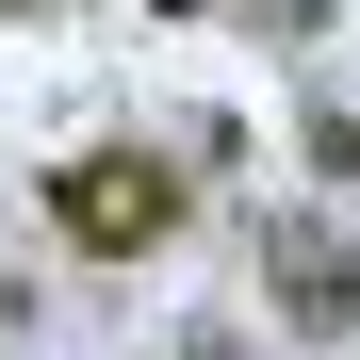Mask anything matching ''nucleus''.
<instances>
[{
    "instance_id": "nucleus-1",
    "label": "nucleus",
    "mask_w": 360,
    "mask_h": 360,
    "mask_svg": "<svg viewBox=\"0 0 360 360\" xmlns=\"http://www.w3.org/2000/svg\"><path fill=\"white\" fill-rule=\"evenodd\" d=\"M49 229H66L82 262H148L180 229V164L164 148H66L49 164Z\"/></svg>"
},
{
    "instance_id": "nucleus-2",
    "label": "nucleus",
    "mask_w": 360,
    "mask_h": 360,
    "mask_svg": "<svg viewBox=\"0 0 360 360\" xmlns=\"http://www.w3.org/2000/svg\"><path fill=\"white\" fill-rule=\"evenodd\" d=\"M278 311H295V328H344V311H360V278L311 246V229H278Z\"/></svg>"
},
{
    "instance_id": "nucleus-3",
    "label": "nucleus",
    "mask_w": 360,
    "mask_h": 360,
    "mask_svg": "<svg viewBox=\"0 0 360 360\" xmlns=\"http://www.w3.org/2000/svg\"><path fill=\"white\" fill-rule=\"evenodd\" d=\"M148 17H197V0H148Z\"/></svg>"
}]
</instances>
